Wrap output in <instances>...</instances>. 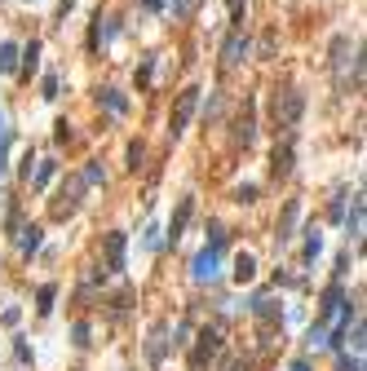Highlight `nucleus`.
Segmentation results:
<instances>
[{"label":"nucleus","mask_w":367,"mask_h":371,"mask_svg":"<svg viewBox=\"0 0 367 371\" xmlns=\"http://www.w3.org/2000/svg\"><path fill=\"white\" fill-rule=\"evenodd\" d=\"M332 71H337V84L345 93L349 89L359 93V84H363V49H359V40H349V36L332 40Z\"/></svg>","instance_id":"f257e3e1"},{"label":"nucleus","mask_w":367,"mask_h":371,"mask_svg":"<svg viewBox=\"0 0 367 371\" xmlns=\"http://www.w3.org/2000/svg\"><path fill=\"white\" fill-rule=\"evenodd\" d=\"M301 111H306V97L296 93V89H275V97H270V120H275V128L292 133L296 120H301Z\"/></svg>","instance_id":"f03ea898"},{"label":"nucleus","mask_w":367,"mask_h":371,"mask_svg":"<svg viewBox=\"0 0 367 371\" xmlns=\"http://www.w3.org/2000/svg\"><path fill=\"white\" fill-rule=\"evenodd\" d=\"M85 190H89V186L80 181V177H71V181L62 186L58 199H54V217H58V221H66V217H76V212H80V195H85Z\"/></svg>","instance_id":"7ed1b4c3"},{"label":"nucleus","mask_w":367,"mask_h":371,"mask_svg":"<svg viewBox=\"0 0 367 371\" xmlns=\"http://www.w3.org/2000/svg\"><path fill=\"white\" fill-rule=\"evenodd\" d=\"M248 54H253V40H248L243 27H235L222 44V66H239V62H248Z\"/></svg>","instance_id":"20e7f679"},{"label":"nucleus","mask_w":367,"mask_h":371,"mask_svg":"<svg viewBox=\"0 0 367 371\" xmlns=\"http://www.w3.org/2000/svg\"><path fill=\"white\" fill-rule=\"evenodd\" d=\"M195 107H199V89H186V93L177 97V107H173V124H169V133H173V138H181V133H186V124H191Z\"/></svg>","instance_id":"39448f33"},{"label":"nucleus","mask_w":367,"mask_h":371,"mask_svg":"<svg viewBox=\"0 0 367 371\" xmlns=\"http://www.w3.org/2000/svg\"><path fill=\"white\" fill-rule=\"evenodd\" d=\"M217 353H222V332H217V327H204V332H199V345H195V353H191V367L199 371L208 358H217Z\"/></svg>","instance_id":"423d86ee"},{"label":"nucleus","mask_w":367,"mask_h":371,"mask_svg":"<svg viewBox=\"0 0 367 371\" xmlns=\"http://www.w3.org/2000/svg\"><path fill=\"white\" fill-rule=\"evenodd\" d=\"M217 265H222V252H217V248H204V252L195 257V265H191L195 283H212V279H217Z\"/></svg>","instance_id":"0eeeda50"},{"label":"nucleus","mask_w":367,"mask_h":371,"mask_svg":"<svg viewBox=\"0 0 367 371\" xmlns=\"http://www.w3.org/2000/svg\"><path fill=\"white\" fill-rule=\"evenodd\" d=\"M296 221H301V199H288V208H283V217H279V230H275L279 248H283V243H292V234H296Z\"/></svg>","instance_id":"6e6552de"},{"label":"nucleus","mask_w":367,"mask_h":371,"mask_svg":"<svg viewBox=\"0 0 367 371\" xmlns=\"http://www.w3.org/2000/svg\"><path fill=\"white\" fill-rule=\"evenodd\" d=\"M292 159H296V150H292V133H288V138L270 150V173H275V177H288V173H292Z\"/></svg>","instance_id":"1a4fd4ad"},{"label":"nucleus","mask_w":367,"mask_h":371,"mask_svg":"<svg viewBox=\"0 0 367 371\" xmlns=\"http://www.w3.org/2000/svg\"><path fill=\"white\" fill-rule=\"evenodd\" d=\"M124 252H128V234L124 230H111L107 234V269L120 274V269H124Z\"/></svg>","instance_id":"9d476101"},{"label":"nucleus","mask_w":367,"mask_h":371,"mask_svg":"<svg viewBox=\"0 0 367 371\" xmlns=\"http://www.w3.org/2000/svg\"><path fill=\"white\" fill-rule=\"evenodd\" d=\"M164 349H169V323H155L151 327V341H146V358L160 367L164 363Z\"/></svg>","instance_id":"9b49d317"},{"label":"nucleus","mask_w":367,"mask_h":371,"mask_svg":"<svg viewBox=\"0 0 367 371\" xmlns=\"http://www.w3.org/2000/svg\"><path fill=\"white\" fill-rule=\"evenodd\" d=\"M230 279H235V283H253L257 279V257H253V252H239V257L230 261Z\"/></svg>","instance_id":"f8f14e48"},{"label":"nucleus","mask_w":367,"mask_h":371,"mask_svg":"<svg viewBox=\"0 0 367 371\" xmlns=\"http://www.w3.org/2000/svg\"><path fill=\"white\" fill-rule=\"evenodd\" d=\"M191 212H195V199H181L177 212H173V221H169V243H177V239H181V230L191 226Z\"/></svg>","instance_id":"ddd939ff"},{"label":"nucleus","mask_w":367,"mask_h":371,"mask_svg":"<svg viewBox=\"0 0 367 371\" xmlns=\"http://www.w3.org/2000/svg\"><path fill=\"white\" fill-rule=\"evenodd\" d=\"M235 138H239L243 146H253V142H257V120H253V102L243 107V115H239V128H235Z\"/></svg>","instance_id":"4468645a"},{"label":"nucleus","mask_w":367,"mask_h":371,"mask_svg":"<svg viewBox=\"0 0 367 371\" xmlns=\"http://www.w3.org/2000/svg\"><path fill=\"white\" fill-rule=\"evenodd\" d=\"M97 102H102L111 115H124V111H128V97H124L120 89H102V93H97Z\"/></svg>","instance_id":"2eb2a0df"},{"label":"nucleus","mask_w":367,"mask_h":371,"mask_svg":"<svg viewBox=\"0 0 367 371\" xmlns=\"http://www.w3.org/2000/svg\"><path fill=\"white\" fill-rule=\"evenodd\" d=\"M13 71H18V44L5 40L0 44V75H13Z\"/></svg>","instance_id":"dca6fc26"},{"label":"nucleus","mask_w":367,"mask_h":371,"mask_svg":"<svg viewBox=\"0 0 367 371\" xmlns=\"http://www.w3.org/2000/svg\"><path fill=\"white\" fill-rule=\"evenodd\" d=\"M23 54V75H36L40 71V40H31L27 49H18Z\"/></svg>","instance_id":"f3484780"},{"label":"nucleus","mask_w":367,"mask_h":371,"mask_svg":"<svg viewBox=\"0 0 367 371\" xmlns=\"http://www.w3.org/2000/svg\"><path fill=\"white\" fill-rule=\"evenodd\" d=\"M54 173H58V164H54V159H36V173H31V186L40 190V186H49V181H54Z\"/></svg>","instance_id":"a211bd4d"},{"label":"nucleus","mask_w":367,"mask_h":371,"mask_svg":"<svg viewBox=\"0 0 367 371\" xmlns=\"http://www.w3.org/2000/svg\"><path fill=\"white\" fill-rule=\"evenodd\" d=\"M345 230H349V239L363 234V199L359 195H354V208H349V217H345Z\"/></svg>","instance_id":"6ab92c4d"},{"label":"nucleus","mask_w":367,"mask_h":371,"mask_svg":"<svg viewBox=\"0 0 367 371\" xmlns=\"http://www.w3.org/2000/svg\"><path fill=\"white\" fill-rule=\"evenodd\" d=\"M54 300H58V288H54V283H44V288L36 292V314H54Z\"/></svg>","instance_id":"aec40b11"},{"label":"nucleus","mask_w":367,"mask_h":371,"mask_svg":"<svg viewBox=\"0 0 367 371\" xmlns=\"http://www.w3.org/2000/svg\"><path fill=\"white\" fill-rule=\"evenodd\" d=\"M253 314L261 318V323H270V318H279V305H275V296H257V300H253Z\"/></svg>","instance_id":"412c9836"},{"label":"nucleus","mask_w":367,"mask_h":371,"mask_svg":"<svg viewBox=\"0 0 367 371\" xmlns=\"http://www.w3.org/2000/svg\"><path fill=\"white\" fill-rule=\"evenodd\" d=\"M40 234H44L40 226H27V230L18 234V248H23V257H31V252H36V248H40Z\"/></svg>","instance_id":"4be33fe9"},{"label":"nucleus","mask_w":367,"mask_h":371,"mask_svg":"<svg viewBox=\"0 0 367 371\" xmlns=\"http://www.w3.org/2000/svg\"><path fill=\"white\" fill-rule=\"evenodd\" d=\"M80 181H85V186H102V181H107L102 164H97V159H89V168H85V173H80Z\"/></svg>","instance_id":"5701e85b"},{"label":"nucleus","mask_w":367,"mask_h":371,"mask_svg":"<svg viewBox=\"0 0 367 371\" xmlns=\"http://www.w3.org/2000/svg\"><path fill=\"white\" fill-rule=\"evenodd\" d=\"M310 239H306V265H314V257L323 252V239H319V230H306Z\"/></svg>","instance_id":"b1692460"},{"label":"nucleus","mask_w":367,"mask_h":371,"mask_svg":"<svg viewBox=\"0 0 367 371\" xmlns=\"http://www.w3.org/2000/svg\"><path fill=\"white\" fill-rule=\"evenodd\" d=\"M306 345H310V349H323V345H327V327H323V323H314L310 336H306Z\"/></svg>","instance_id":"393cba45"},{"label":"nucleus","mask_w":367,"mask_h":371,"mask_svg":"<svg viewBox=\"0 0 367 371\" xmlns=\"http://www.w3.org/2000/svg\"><path fill=\"white\" fill-rule=\"evenodd\" d=\"M164 5L173 9V18H191V9H195V0H164Z\"/></svg>","instance_id":"a878e982"},{"label":"nucleus","mask_w":367,"mask_h":371,"mask_svg":"<svg viewBox=\"0 0 367 371\" xmlns=\"http://www.w3.org/2000/svg\"><path fill=\"white\" fill-rule=\"evenodd\" d=\"M208 248H217V252L226 248V226H217V221L208 226Z\"/></svg>","instance_id":"bb28decb"},{"label":"nucleus","mask_w":367,"mask_h":371,"mask_svg":"<svg viewBox=\"0 0 367 371\" xmlns=\"http://www.w3.org/2000/svg\"><path fill=\"white\" fill-rule=\"evenodd\" d=\"M142 159H146L142 142H133V146H128V168H133V173H138V168H142Z\"/></svg>","instance_id":"cd10ccee"},{"label":"nucleus","mask_w":367,"mask_h":371,"mask_svg":"<svg viewBox=\"0 0 367 371\" xmlns=\"http://www.w3.org/2000/svg\"><path fill=\"white\" fill-rule=\"evenodd\" d=\"M226 5H230V18H235V27H243V13H248V5H243V0H226Z\"/></svg>","instance_id":"c85d7f7f"},{"label":"nucleus","mask_w":367,"mask_h":371,"mask_svg":"<svg viewBox=\"0 0 367 371\" xmlns=\"http://www.w3.org/2000/svg\"><path fill=\"white\" fill-rule=\"evenodd\" d=\"M71 336H76V345L85 349V345H89V323H76V327H71Z\"/></svg>","instance_id":"c756f323"},{"label":"nucleus","mask_w":367,"mask_h":371,"mask_svg":"<svg viewBox=\"0 0 367 371\" xmlns=\"http://www.w3.org/2000/svg\"><path fill=\"white\" fill-rule=\"evenodd\" d=\"M341 371H363V358L354 353V358H349V353H341Z\"/></svg>","instance_id":"7c9ffc66"},{"label":"nucleus","mask_w":367,"mask_h":371,"mask_svg":"<svg viewBox=\"0 0 367 371\" xmlns=\"http://www.w3.org/2000/svg\"><path fill=\"white\" fill-rule=\"evenodd\" d=\"M235 199H239V204H253V199H257V186H239Z\"/></svg>","instance_id":"2f4dec72"},{"label":"nucleus","mask_w":367,"mask_h":371,"mask_svg":"<svg viewBox=\"0 0 367 371\" xmlns=\"http://www.w3.org/2000/svg\"><path fill=\"white\" fill-rule=\"evenodd\" d=\"M40 97H49V102L58 97V75H44V93H40Z\"/></svg>","instance_id":"473e14b6"},{"label":"nucleus","mask_w":367,"mask_h":371,"mask_svg":"<svg viewBox=\"0 0 367 371\" xmlns=\"http://www.w3.org/2000/svg\"><path fill=\"white\" fill-rule=\"evenodd\" d=\"M31 173H36V155L27 150V155H23V181H31Z\"/></svg>","instance_id":"72a5a7b5"},{"label":"nucleus","mask_w":367,"mask_h":371,"mask_svg":"<svg viewBox=\"0 0 367 371\" xmlns=\"http://www.w3.org/2000/svg\"><path fill=\"white\" fill-rule=\"evenodd\" d=\"M222 371H253V367H248V358H226Z\"/></svg>","instance_id":"f704fd0d"},{"label":"nucleus","mask_w":367,"mask_h":371,"mask_svg":"<svg viewBox=\"0 0 367 371\" xmlns=\"http://www.w3.org/2000/svg\"><path fill=\"white\" fill-rule=\"evenodd\" d=\"M54 128H58V133H54V138H58V142H71V124H66V120H58Z\"/></svg>","instance_id":"c9c22d12"},{"label":"nucleus","mask_w":367,"mask_h":371,"mask_svg":"<svg viewBox=\"0 0 367 371\" xmlns=\"http://www.w3.org/2000/svg\"><path fill=\"white\" fill-rule=\"evenodd\" d=\"M292 371H310V358H296V363H292Z\"/></svg>","instance_id":"e433bc0d"}]
</instances>
